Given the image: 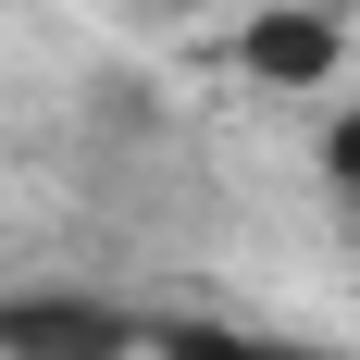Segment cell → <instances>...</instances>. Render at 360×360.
Here are the masks:
<instances>
[{"label":"cell","instance_id":"cell-2","mask_svg":"<svg viewBox=\"0 0 360 360\" xmlns=\"http://www.w3.org/2000/svg\"><path fill=\"white\" fill-rule=\"evenodd\" d=\"M236 50H249V75H274V87H311V75H335L348 37H335V13H249Z\"/></svg>","mask_w":360,"mask_h":360},{"label":"cell","instance_id":"cell-4","mask_svg":"<svg viewBox=\"0 0 360 360\" xmlns=\"http://www.w3.org/2000/svg\"><path fill=\"white\" fill-rule=\"evenodd\" d=\"M323 174H335V199H348V212H360V100L335 112V137H323Z\"/></svg>","mask_w":360,"mask_h":360},{"label":"cell","instance_id":"cell-1","mask_svg":"<svg viewBox=\"0 0 360 360\" xmlns=\"http://www.w3.org/2000/svg\"><path fill=\"white\" fill-rule=\"evenodd\" d=\"M149 335L124 311H87V298H25L0 311V360H137Z\"/></svg>","mask_w":360,"mask_h":360},{"label":"cell","instance_id":"cell-3","mask_svg":"<svg viewBox=\"0 0 360 360\" xmlns=\"http://www.w3.org/2000/svg\"><path fill=\"white\" fill-rule=\"evenodd\" d=\"M149 360H261L249 335H212V323H174V335H149Z\"/></svg>","mask_w":360,"mask_h":360}]
</instances>
